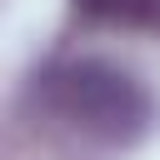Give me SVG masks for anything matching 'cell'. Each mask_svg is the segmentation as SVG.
<instances>
[{"instance_id":"cell-2","label":"cell","mask_w":160,"mask_h":160,"mask_svg":"<svg viewBox=\"0 0 160 160\" xmlns=\"http://www.w3.org/2000/svg\"><path fill=\"white\" fill-rule=\"evenodd\" d=\"M90 20H110V25H145L160 30V0H75Z\"/></svg>"},{"instance_id":"cell-1","label":"cell","mask_w":160,"mask_h":160,"mask_svg":"<svg viewBox=\"0 0 160 160\" xmlns=\"http://www.w3.org/2000/svg\"><path fill=\"white\" fill-rule=\"evenodd\" d=\"M35 100L50 120L100 145H125L150 125V90L130 70L90 55L45 65L35 75Z\"/></svg>"}]
</instances>
